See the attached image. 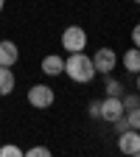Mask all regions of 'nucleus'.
<instances>
[{"mask_svg": "<svg viewBox=\"0 0 140 157\" xmlns=\"http://www.w3.org/2000/svg\"><path fill=\"white\" fill-rule=\"evenodd\" d=\"M118 149L129 157H137L140 154V132L137 129H123L121 137H118Z\"/></svg>", "mask_w": 140, "mask_h": 157, "instance_id": "6", "label": "nucleus"}, {"mask_svg": "<svg viewBox=\"0 0 140 157\" xmlns=\"http://www.w3.org/2000/svg\"><path fill=\"white\" fill-rule=\"evenodd\" d=\"M132 45H134V48L140 45V31H137V28H132Z\"/></svg>", "mask_w": 140, "mask_h": 157, "instance_id": "16", "label": "nucleus"}, {"mask_svg": "<svg viewBox=\"0 0 140 157\" xmlns=\"http://www.w3.org/2000/svg\"><path fill=\"white\" fill-rule=\"evenodd\" d=\"M0 157H23V149L9 143V146H0Z\"/></svg>", "mask_w": 140, "mask_h": 157, "instance_id": "13", "label": "nucleus"}, {"mask_svg": "<svg viewBox=\"0 0 140 157\" xmlns=\"http://www.w3.org/2000/svg\"><path fill=\"white\" fill-rule=\"evenodd\" d=\"M42 73L45 76H62V70H65V59L62 56H56V53H48L45 59H42Z\"/></svg>", "mask_w": 140, "mask_h": 157, "instance_id": "8", "label": "nucleus"}, {"mask_svg": "<svg viewBox=\"0 0 140 157\" xmlns=\"http://www.w3.org/2000/svg\"><path fill=\"white\" fill-rule=\"evenodd\" d=\"M23 154H28V157H51V149H45V146H31Z\"/></svg>", "mask_w": 140, "mask_h": 157, "instance_id": "14", "label": "nucleus"}, {"mask_svg": "<svg viewBox=\"0 0 140 157\" xmlns=\"http://www.w3.org/2000/svg\"><path fill=\"white\" fill-rule=\"evenodd\" d=\"M53 101H56V90L53 87H48V84H31L28 87V104L31 107L48 109V107H53Z\"/></svg>", "mask_w": 140, "mask_h": 157, "instance_id": "2", "label": "nucleus"}, {"mask_svg": "<svg viewBox=\"0 0 140 157\" xmlns=\"http://www.w3.org/2000/svg\"><path fill=\"white\" fill-rule=\"evenodd\" d=\"M70 82H76V84H90L93 78L98 76L95 73V67H93V59L84 53V51H76V53H70L67 59H65V70H62Z\"/></svg>", "mask_w": 140, "mask_h": 157, "instance_id": "1", "label": "nucleus"}, {"mask_svg": "<svg viewBox=\"0 0 140 157\" xmlns=\"http://www.w3.org/2000/svg\"><path fill=\"white\" fill-rule=\"evenodd\" d=\"M123 121H126L129 129H140V109L137 107L134 109H123Z\"/></svg>", "mask_w": 140, "mask_h": 157, "instance_id": "12", "label": "nucleus"}, {"mask_svg": "<svg viewBox=\"0 0 140 157\" xmlns=\"http://www.w3.org/2000/svg\"><path fill=\"white\" fill-rule=\"evenodd\" d=\"M98 118L107 124H115L118 118H123V104H121V95H107L101 104H98Z\"/></svg>", "mask_w": 140, "mask_h": 157, "instance_id": "5", "label": "nucleus"}, {"mask_svg": "<svg viewBox=\"0 0 140 157\" xmlns=\"http://www.w3.org/2000/svg\"><path fill=\"white\" fill-rule=\"evenodd\" d=\"M132 3H137V0H132Z\"/></svg>", "mask_w": 140, "mask_h": 157, "instance_id": "19", "label": "nucleus"}, {"mask_svg": "<svg viewBox=\"0 0 140 157\" xmlns=\"http://www.w3.org/2000/svg\"><path fill=\"white\" fill-rule=\"evenodd\" d=\"M17 87V78H14V70L11 67H3L0 65V95H11Z\"/></svg>", "mask_w": 140, "mask_h": 157, "instance_id": "9", "label": "nucleus"}, {"mask_svg": "<svg viewBox=\"0 0 140 157\" xmlns=\"http://www.w3.org/2000/svg\"><path fill=\"white\" fill-rule=\"evenodd\" d=\"M121 104H123V109H134V107L140 104V98L132 93V95H123V98H121Z\"/></svg>", "mask_w": 140, "mask_h": 157, "instance_id": "15", "label": "nucleus"}, {"mask_svg": "<svg viewBox=\"0 0 140 157\" xmlns=\"http://www.w3.org/2000/svg\"><path fill=\"white\" fill-rule=\"evenodd\" d=\"M123 67H126L132 76H137V70H140V51H137V48H129V51L123 53Z\"/></svg>", "mask_w": 140, "mask_h": 157, "instance_id": "10", "label": "nucleus"}, {"mask_svg": "<svg viewBox=\"0 0 140 157\" xmlns=\"http://www.w3.org/2000/svg\"><path fill=\"white\" fill-rule=\"evenodd\" d=\"M90 59H93L95 73H101V76H109V73L118 67V53H115L112 48H98Z\"/></svg>", "mask_w": 140, "mask_h": 157, "instance_id": "4", "label": "nucleus"}, {"mask_svg": "<svg viewBox=\"0 0 140 157\" xmlns=\"http://www.w3.org/2000/svg\"><path fill=\"white\" fill-rule=\"evenodd\" d=\"M104 93H107V95H121V93H123V82L112 78V73H109V76H107V84H104Z\"/></svg>", "mask_w": 140, "mask_h": 157, "instance_id": "11", "label": "nucleus"}, {"mask_svg": "<svg viewBox=\"0 0 140 157\" xmlns=\"http://www.w3.org/2000/svg\"><path fill=\"white\" fill-rule=\"evenodd\" d=\"M17 59H20L17 42H11V39H0V65H3V67H14Z\"/></svg>", "mask_w": 140, "mask_h": 157, "instance_id": "7", "label": "nucleus"}, {"mask_svg": "<svg viewBox=\"0 0 140 157\" xmlns=\"http://www.w3.org/2000/svg\"><path fill=\"white\" fill-rule=\"evenodd\" d=\"M62 48L67 53H76V51H84L87 48V31L81 25H67L62 31Z\"/></svg>", "mask_w": 140, "mask_h": 157, "instance_id": "3", "label": "nucleus"}, {"mask_svg": "<svg viewBox=\"0 0 140 157\" xmlns=\"http://www.w3.org/2000/svg\"><path fill=\"white\" fill-rule=\"evenodd\" d=\"M3 6H6V3H3V0H0V11H3Z\"/></svg>", "mask_w": 140, "mask_h": 157, "instance_id": "18", "label": "nucleus"}, {"mask_svg": "<svg viewBox=\"0 0 140 157\" xmlns=\"http://www.w3.org/2000/svg\"><path fill=\"white\" fill-rule=\"evenodd\" d=\"M98 104H101V101H90V115L93 118H98Z\"/></svg>", "mask_w": 140, "mask_h": 157, "instance_id": "17", "label": "nucleus"}]
</instances>
